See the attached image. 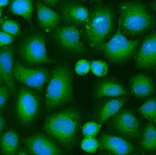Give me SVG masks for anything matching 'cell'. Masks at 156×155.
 I'll return each instance as SVG.
<instances>
[{
  "label": "cell",
  "instance_id": "cell-1",
  "mask_svg": "<svg viewBox=\"0 0 156 155\" xmlns=\"http://www.w3.org/2000/svg\"><path fill=\"white\" fill-rule=\"evenodd\" d=\"M80 123L79 111L69 108L49 116L44 122V130L57 143L71 150L75 146Z\"/></svg>",
  "mask_w": 156,
  "mask_h": 155
},
{
  "label": "cell",
  "instance_id": "cell-2",
  "mask_svg": "<svg viewBox=\"0 0 156 155\" xmlns=\"http://www.w3.org/2000/svg\"><path fill=\"white\" fill-rule=\"evenodd\" d=\"M115 19V12L108 6L100 5L93 9L85 24L86 39L90 47L102 50L113 31Z\"/></svg>",
  "mask_w": 156,
  "mask_h": 155
},
{
  "label": "cell",
  "instance_id": "cell-3",
  "mask_svg": "<svg viewBox=\"0 0 156 155\" xmlns=\"http://www.w3.org/2000/svg\"><path fill=\"white\" fill-rule=\"evenodd\" d=\"M73 98V75L67 66H60L51 73L45 98L47 111L60 108Z\"/></svg>",
  "mask_w": 156,
  "mask_h": 155
},
{
  "label": "cell",
  "instance_id": "cell-4",
  "mask_svg": "<svg viewBox=\"0 0 156 155\" xmlns=\"http://www.w3.org/2000/svg\"><path fill=\"white\" fill-rule=\"evenodd\" d=\"M154 24L153 18L141 2H128L121 5L119 27L124 34H142L149 30Z\"/></svg>",
  "mask_w": 156,
  "mask_h": 155
},
{
  "label": "cell",
  "instance_id": "cell-5",
  "mask_svg": "<svg viewBox=\"0 0 156 155\" xmlns=\"http://www.w3.org/2000/svg\"><path fill=\"white\" fill-rule=\"evenodd\" d=\"M139 39L129 40L121 32L120 27L113 37L102 48L106 58L114 63L126 62L136 50Z\"/></svg>",
  "mask_w": 156,
  "mask_h": 155
},
{
  "label": "cell",
  "instance_id": "cell-6",
  "mask_svg": "<svg viewBox=\"0 0 156 155\" xmlns=\"http://www.w3.org/2000/svg\"><path fill=\"white\" fill-rule=\"evenodd\" d=\"M20 56L28 66L47 63L50 62L47 56L46 40L40 34H33L24 40L20 47Z\"/></svg>",
  "mask_w": 156,
  "mask_h": 155
},
{
  "label": "cell",
  "instance_id": "cell-7",
  "mask_svg": "<svg viewBox=\"0 0 156 155\" xmlns=\"http://www.w3.org/2000/svg\"><path fill=\"white\" fill-rule=\"evenodd\" d=\"M39 99L30 90H19L16 103V114L19 121L25 127L32 124L39 111Z\"/></svg>",
  "mask_w": 156,
  "mask_h": 155
},
{
  "label": "cell",
  "instance_id": "cell-8",
  "mask_svg": "<svg viewBox=\"0 0 156 155\" xmlns=\"http://www.w3.org/2000/svg\"><path fill=\"white\" fill-rule=\"evenodd\" d=\"M13 75L20 83L38 90L43 88L50 77L46 69L27 67L19 62L16 63L13 67Z\"/></svg>",
  "mask_w": 156,
  "mask_h": 155
},
{
  "label": "cell",
  "instance_id": "cell-9",
  "mask_svg": "<svg viewBox=\"0 0 156 155\" xmlns=\"http://www.w3.org/2000/svg\"><path fill=\"white\" fill-rule=\"evenodd\" d=\"M55 39L59 46L69 52L81 54L85 52V48L81 40V32L76 25L62 26L57 28Z\"/></svg>",
  "mask_w": 156,
  "mask_h": 155
},
{
  "label": "cell",
  "instance_id": "cell-10",
  "mask_svg": "<svg viewBox=\"0 0 156 155\" xmlns=\"http://www.w3.org/2000/svg\"><path fill=\"white\" fill-rule=\"evenodd\" d=\"M28 151L34 155H63V151L50 137L41 133L32 135L23 140Z\"/></svg>",
  "mask_w": 156,
  "mask_h": 155
},
{
  "label": "cell",
  "instance_id": "cell-11",
  "mask_svg": "<svg viewBox=\"0 0 156 155\" xmlns=\"http://www.w3.org/2000/svg\"><path fill=\"white\" fill-rule=\"evenodd\" d=\"M113 124L116 131L125 137L134 139L138 136L140 128L138 120L129 110L117 112L114 116Z\"/></svg>",
  "mask_w": 156,
  "mask_h": 155
},
{
  "label": "cell",
  "instance_id": "cell-12",
  "mask_svg": "<svg viewBox=\"0 0 156 155\" xmlns=\"http://www.w3.org/2000/svg\"><path fill=\"white\" fill-rule=\"evenodd\" d=\"M136 66L147 69L156 67V32L147 36L135 58Z\"/></svg>",
  "mask_w": 156,
  "mask_h": 155
},
{
  "label": "cell",
  "instance_id": "cell-13",
  "mask_svg": "<svg viewBox=\"0 0 156 155\" xmlns=\"http://www.w3.org/2000/svg\"><path fill=\"white\" fill-rule=\"evenodd\" d=\"M101 148L112 155H130L134 152V147L129 142L120 137L104 134L99 141Z\"/></svg>",
  "mask_w": 156,
  "mask_h": 155
},
{
  "label": "cell",
  "instance_id": "cell-14",
  "mask_svg": "<svg viewBox=\"0 0 156 155\" xmlns=\"http://www.w3.org/2000/svg\"><path fill=\"white\" fill-rule=\"evenodd\" d=\"M13 48L11 47L0 48V77L5 83L13 95L15 92V85L13 75Z\"/></svg>",
  "mask_w": 156,
  "mask_h": 155
},
{
  "label": "cell",
  "instance_id": "cell-15",
  "mask_svg": "<svg viewBox=\"0 0 156 155\" xmlns=\"http://www.w3.org/2000/svg\"><path fill=\"white\" fill-rule=\"evenodd\" d=\"M61 12L65 21L75 25L86 24L90 15L87 7L75 3H65L61 7Z\"/></svg>",
  "mask_w": 156,
  "mask_h": 155
},
{
  "label": "cell",
  "instance_id": "cell-16",
  "mask_svg": "<svg viewBox=\"0 0 156 155\" xmlns=\"http://www.w3.org/2000/svg\"><path fill=\"white\" fill-rule=\"evenodd\" d=\"M130 85L131 91L139 98L148 97L155 92L152 80L145 74L134 76L130 80Z\"/></svg>",
  "mask_w": 156,
  "mask_h": 155
},
{
  "label": "cell",
  "instance_id": "cell-17",
  "mask_svg": "<svg viewBox=\"0 0 156 155\" xmlns=\"http://www.w3.org/2000/svg\"><path fill=\"white\" fill-rule=\"evenodd\" d=\"M37 17L40 27L48 32L54 29L59 23V15L41 3L37 5Z\"/></svg>",
  "mask_w": 156,
  "mask_h": 155
},
{
  "label": "cell",
  "instance_id": "cell-18",
  "mask_svg": "<svg viewBox=\"0 0 156 155\" xmlns=\"http://www.w3.org/2000/svg\"><path fill=\"white\" fill-rule=\"evenodd\" d=\"M127 93L126 88L119 82L114 80H105L101 82L95 91L94 97H119Z\"/></svg>",
  "mask_w": 156,
  "mask_h": 155
},
{
  "label": "cell",
  "instance_id": "cell-19",
  "mask_svg": "<svg viewBox=\"0 0 156 155\" xmlns=\"http://www.w3.org/2000/svg\"><path fill=\"white\" fill-rule=\"evenodd\" d=\"M125 103V98H115L106 100L100 109L98 121L101 124H104L109 118L115 116Z\"/></svg>",
  "mask_w": 156,
  "mask_h": 155
},
{
  "label": "cell",
  "instance_id": "cell-20",
  "mask_svg": "<svg viewBox=\"0 0 156 155\" xmlns=\"http://www.w3.org/2000/svg\"><path fill=\"white\" fill-rule=\"evenodd\" d=\"M19 146V137L13 130H9L1 136L0 148L3 155H15Z\"/></svg>",
  "mask_w": 156,
  "mask_h": 155
},
{
  "label": "cell",
  "instance_id": "cell-21",
  "mask_svg": "<svg viewBox=\"0 0 156 155\" xmlns=\"http://www.w3.org/2000/svg\"><path fill=\"white\" fill-rule=\"evenodd\" d=\"M9 9L11 13L21 16L31 23L33 0H11Z\"/></svg>",
  "mask_w": 156,
  "mask_h": 155
},
{
  "label": "cell",
  "instance_id": "cell-22",
  "mask_svg": "<svg viewBox=\"0 0 156 155\" xmlns=\"http://www.w3.org/2000/svg\"><path fill=\"white\" fill-rule=\"evenodd\" d=\"M140 145L145 150L150 151L156 150V128L151 122L147 124L144 130Z\"/></svg>",
  "mask_w": 156,
  "mask_h": 155
},
{
  "label": "cell",
  "instance_id": "cell-23",
  "mask_svg": "<svg viewBox=\"0 0 156 155\" xmlns=\"http://www.w3.org/2000/svg\"><path fill=\"white\" fill-rule=\"evenodd\" d=\"M142 115L151 123L156 122V98L147 100L139 108Z\"/></svg>",
  "mask_w": 156,
  "mask_h": 155
},
{
  "label": "cell",
  "instance_id": "cell-24",
  "mask_svg": "<svg viewBox=\"0 0 156 155\" xmlns=\"http://www.w3.org/2000/svg\"><path fill=\"white\" fill-rule=\"evenodd\" d=\"M1 28L3 31L11 35L17 36L20 34L18 23L11 19H3L1 21Z\"/></svg>",
  "mask_w": 156,
  "mask_h": 155
},
{
  "label": "cell",
  "instance_id": "cell-25",
  "mask_svg": "<svg viewBox=\"0 0 156 155\" xmlns=\"http://www.w3.org/2000/svg\"><path fill=\"white\" fill-rule=\"evenodd\" d=\"M99 146V141L94 137H85L81 142L82 149L88 153H94Z\"/></svg>",
  "mask_w": 156,
  "mask_h": 155
},
{
  "label": "cell",
  "instance_id": "cell-26",
  "mask_svg": "<svg viewBox=\"0 0 156 155\" xmlns=\"http://www.w3.org/2000/svg\"><path fill=\"white\" fill-rule=\"evenodd\" d=\"M91 71L94 75L98 77H104L108 71V66L105 62L95 60L91 63Z\"/></svg>",
  "mask_w": 156,
  "mask_h": 155
},
{
  "label": "cell",
  "instance_id": "cell-27",
  "mask_svg": "<svg viewBox=\"0 0 156 155\" xmlns=\"http://www.w3.org/2000/svg\"><path fill=\"white\" fill-rule=\"evenodd\" d=\"M100 125L96 122L90 121L86 124L83 128V133L84 137H94L97 136L100 132Z\"/></svg>",
  "mask_w": 156,
  "mask_h": 155
},
{
  "label": "cell",
  "instance_id": "cell-28",
  "mask_svg": "<svg viewBox=\"0 0 156 155\" xmlns=\"http://www.w3.org/2000/svg\"><path fill=\"white\" fill-rule=\"evenodd\" d=\"M91 69V63L87 60L83 59L78 62L75 66V71L77 74L84 75Z\"/></svg>",
  "mask_w": 156,
  "mask_h": 155
},
{
  "label": "cell",
  "instance_id": "cell-29",
  "mask_svg": "<svg viewBox=\"0 0 156 155\" xmlns=\"http://www.w3.org/2000/svg\"><path fill=\"white\" fill-rule=\"evenodd\" d=\"M10 90L7 85L0 86V109L5 106L10 95Z\"/></svg>",
  "mask_w": 156,
  "mask_h": 155
},
{
  "label": "cell",
  "instance_id": "cell-30",
  "mask_svg": "<svg viewBox=\"0 0 156 155\" xmlns=\"http://www.w3.org/2000/svg\"><path fill=\"white\" fill-rule=\"evenodd\" d=\"M15 41V38L3 31H0V47L8 46Z\"/></svg>",
  "mask_w": 156,
  "mask_h": 155
},
{
  "label": "cell",
  "instance_id": "cell-31",
  "mask_svg": "<svg viewBox=\"0 0 156 155\" xmlns=\"http://www.w3.org/2000/svg\"><path fill=\"white\" fill-rule=\"evenodd\" d=\"M5 125V121L2 114H0V135L3 132Z\"/></svg>",
  "mask_w": 156,
  "mask_h": 155
},
{
  "label": "cell",
  "instance_id": "cell-32",
  "mask_svg": "<svg viewBox=\"0 0 156 155\" xmlns=\"http://www.w3.org/2000/svg\"><path fill=\"white\" fill-rule=\"evenodd\" d=\"M42 1L50 5H55V4H57L60 1V0H42Z\"/></svg>",
  "mask_w": 156,
  "mask_h": 155
},
{
  "label": "cell",
  "instance_id": "cell-33",
  "mask_svg": "<svg viewBox=\"0 0 156 155\" xmlns=\"http://www.w3.org/2000/svg\"><path fill=\"white\" fill-rule=\"evenodd\" d=\"M15 155H31V154L28 153L26 150L21 149H19L18 150L17 153H16Z\"/></svg>",
  "mask_w": 156,
  "mask_h": 155
},
{
  "label": "cell",
  "instance_id": "cell-34",
  "mask_svg": "<svg viewBox=\"0 0 156 155\" xmlns=\"http://www.w3.org/2000/svg\"><path fill=\"white\" fill-rule=\"evenodd\" d=\"M10 3V0H0V7L7 5Z\"/></svg>",
  "mask_w": 156,
  "mask_h": 155
},
{
  "label": "cell",
  "instance_id": "cell-35",
  "mask_svg": "<svg viewBox=\"0 0 156 155\" xmlns=\"http://www.w3.org/2000/svg\"><path fill=\"white\" fill-rule=\"evenodd\" d=\"M151 7H152V9L156 13V1L152 3H151Z\"/></svg>",
  "mask_w": 156,
  "mask_h": 155
},
{
  "label": "cell",
  "instance_id": "cell-36",
  "mask_svg": "<svg viewBox=\"0 0 156 155\" xmlns=\"http://www.w3.org/2000/svg\"><path fill=\"white\" fill-rule=\"evenodd\" d=\"M2 9H1V7H0V18L2 17Z\"/></svg>",
  "mask_w": 156,
  "mask_h": 155
},
{
  "label": "cell",
  "instance_id": "cell-37",
  "mask_svg": "<svg viewBox=\"0 0 156 155\" xmlns=\"http://www.w3.org/2000/svg\"><path fill=\"white\" fill-rule=\"evenodd\" d=\"M93 1H95V2H100L101 1V0H93Z\"/></svg>",
  "mask_w": 156,
  "mask_h": 155
},
{
  "label": "cell",
  "instance_id": "cell-38",
  "mask_svg": "<svg viewBox=\"0 0 156 155\" xmlns=\"http://www.w3.org/2000/svg\"><path fill=\"white\" fill-rule=\"evenodd\" d=\"M2 81H2V79H1V77H0V84H1V83H2Z\"/></svg>",
  "mask_w": 156,
  "mask_h": 155
},
{
  "label": "cell",
  "instance_id": "cell-39",
  "mask_svg": "<svg viewBox=\"0 0 156 155\" xmlns=\"http://www.w3.org/2000/svg\"><path fill=\"white\" fill-rule=\"evenodd\" d=\"M100 155H106V154H100Z\"/></svg>",
  "mask_w": 156,
  "mask_h": 155
},
{
  "label": "cell",
  "instance_id": "cell-40",
  "mask_svg": "<svg viewBox=\"0 0 156 155\" xmlns=\"http://www.w3.org/2000/svg\"><path fill=\"white\" fill-rule=\"evenodd\" d=\"M83 1H86V0H83Z\"/></svg>",
  "mask_w": 156,
  "mask_h": 155
}]
</instances>
